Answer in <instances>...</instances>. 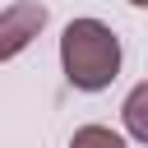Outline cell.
<instances>
[{
	"label": "cell",
	"mask_w": 148,
	"mask_h": 148,
	"mask_svg": "<svg viewBox=\"0 0 148 148\" xmlns=\"http://www.w3.org/2000/svg\"><path fill=\"white\" fill-rule=\"evenodd\" d=\"M42 28H46V5L37 0H18L0 9V60H14L18 51H28Z\"/></svg>",
	"instance_id": "cell-2"
},
{
	"label": "cell",
	"mask_w": 148,
	"mask_h": 148,
	"mask_svg": "<svg viewBox=\"0 0 148 148\" xmlns=\"http://www.w3.org/2000/svg\"><path fill=\"white\" fill-rule=\"evenodd\" d=\"M69 148H125V139L106 125H83V130H74Z\"/></svg>",
	"instance_id": "cell-4"
},
{
	"label": "cell",
	"mask_w": 148,
	"mask_h": 148,
	"mask_svg": "<svg viewBox=\"0 0 148 148\" xmlns=\"http://www.w3.org/2000/svg\"><path fill=\"white\" fill-rule=\"evenodd\" d=\"M120 116H125V130L139 139V143H148V79L125 97V106H120Z\"/></svg>",
	"instance_id": "cell-3"
},
{
	"label": "cell",
	"mask_w": 148,
	"mask_h": 148,
	"mask_svg": "<svg viewBox=\"0 0 148 148\" xmlns=\"http://www.w3.org/2000/svg\"><path fill=\"white\" fill-rule=\"evenodd\" d=\"M130 5H139V9H148V0H130Z\"/></svg>",
	"instance_id": "cell-5"
},
{
	"label": "cell",
	"mask_w": 148,
	"mask_h": 148,
	"mask_svg": "<svg viewBox=\"0 0 148 148\" xmlns=\"http://www.w3.org/2000/svg\"><path fill=\"white\" fill-rule=\"evenodd\" d=\"M60 65L79 92H102L120 74V37L102 18H74L60 37Z\"/></svg>",
	"instance_id": "cell-1"
}]
</instances>
